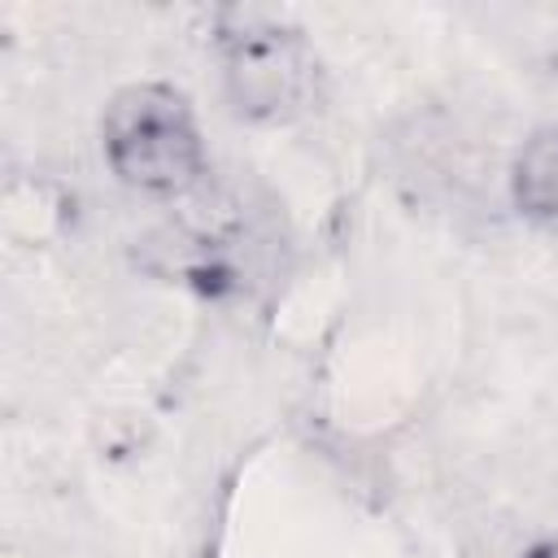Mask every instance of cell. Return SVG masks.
<instances>
[{"label":"cell","instance_id":"cell-1","mask_svg":"<svg viewBox=\"0 0 558 558\" xmlns=\"http://www.w3.org/2000/svg\"><path fill=\"white\" fill-rule=\"evenodd\" d=\"M100 148L118 183L140 196L179 201L209 174V148L192 100L161 78L126 83L100 118Z\"/></svg>","mask_w":558,"mask_h":558},{"label":"cell","instance_id":"cell-2","mask_svg":"<svg viewBox=\"0 0 558 558\" xmlns=\"http://www.w3.org/2000/svg\"><path fill=\"white\" fill-rule=\"evenodd\" d=\"M218 83L235 118L279 126L314 105L318 61L310 39L283 17L227 9L218 17Z\"/></svg>","mask_w":558,"mask_h":558},{"label":"cell","instance_id":"cell-4","mask_svg":"<svg viewBox=\"0 0 558 558\" xmlns=\"http://www.w3.org/2000/svg\"><path fill=\"white\" fill-rule=\"evenodd\" d=\"M523 558H558V532H554V536H545V541H536Z\"/></svg>","mask_w":558,"mask_h":558},{"label":"cell","instance_id":"cell-3","mask_svg":"<svg viewBox=\"0 0 558 558\" xmlns=\"http://www.w3.org/2000/svg\"><path fill=\"white\" fill-rule=\"evenodd\" d=\"M506 187H510V205L532 227L558 235V122L536 126L519 144L510 174H506Z\"/></svg>","mask_w":558,"mask_h":558}]
</instances>
